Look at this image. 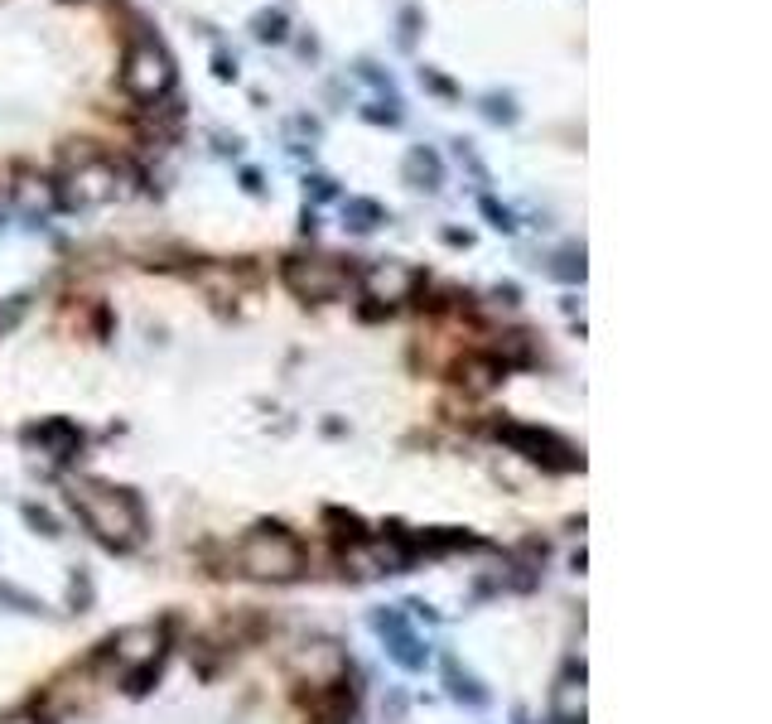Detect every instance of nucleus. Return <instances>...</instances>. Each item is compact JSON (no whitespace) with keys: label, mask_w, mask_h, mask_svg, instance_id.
<instances>
[{"label":"nucleus","mask_w":772,"mask_h":724,"mask_svg":"<svg viewBox=\"0 0 772 724\" xmlns=\"http://www.w3.org/2000/svg\"><path fill=\"white\" fill-rule=\"evenodd\" d=\"M68 498L78 507L82 522H88V531H96V541H106L116 551H130L145 541V512H140L136 493L96 483V478H78L68 488Z\"/></svg>","instance_id":"nucleus-1"},{"label":"nucleus","mask_w":772,"mask_h":724,"mask_svg":"<svg viewBox=\"0 0 772 724\" xmlns=\"http://www.w3.org/2000/svg\"><path fill=\"white\" fill-rule=\"evenodd\" d=\"M237 570L251 579H295L305 575V546L290 536L285 527H257L247 531V541L237 546Z\"/></svg>","instance_id":"nucleus-2"},{"label":"nucleus","mask_w":772,"mask_h":724,"mask_svg":"<svg viewBox=\"0 0 772 724\" xmlns=\"http://www.w3.org/2000/svg\"><path fill=\"white\" fill-rule=\"evenodd\" d=\"M121 88L136 102H164L174 92V58L164 54L160 39H136L121 58Z\"/></svg>","instance_id":"nucleus-3"},{"label":"nucleus","mask_w":772,"mask_h":724,"mask_svg":"<svg viewBox=\"0 0 772 724\" xmlns=\"http://www.w3.org/2000/svg\"><path fill=\"white\" fill-rule=\"evenodd\" d=\"M106 652L116 657V667H126V691H145L150 676H160V652H164V627L160 623H136L121 627L106 643Z\"/></svg>","instance_id":"nucleus-4"},{"label":"nucleus","mask_w":772,"mask_h":724,"mask_svg":"<svg viewBox=\"0 0 772 724\" xmlns=\"http://www.w3.org/2000/svg\"><path fill=\"white\" fill-rule=\"evenodd\" d=\"M285 285L295 290L299 299H338L353 290V265H343L338 257H290L281 265Z\"/></svg>","instance_id":"nucleus-5"},{"label":"nucleus","mask_w":772,"mask_h":724,"mask_svg":"<svg viewBox=\"0 0 772 724\" xmlns=\"http://www.w3.org/2000/svg\"><path fill=\"white\" fill-rule=\"evenodd\" d=\"M498 440H502V444H512L516 454H526V459H536V464H546V468H575V464H579V454H575L565 440H555L550 430L498 426Z\"/></svg>","instance_id":"nucleus-6"},{"label":"nucleus","mask_w":772,"mask_h":724,"mask_svg":"<svg viewBox=\"0 0 772 724\" xmlns=\"http://www.w3.org/2000/svg\"><path fill=\"white\" fill-rule=\"evenodd\" d=\"M420 285V275L410 271L406 261H377L372 271H362V290H367L377 305L391 309L396 299H410V290Z\"/></svg>","instance_id":"nucleus-7"},{"label":"nucleus","mask_w":772,"mask_h":724,"mask_svg":"<svg viewBox=\"0 0 772 724\" xmlns=\"http://www.w3.org/2000/svg\"><path fill=\"white\" fill-rule=\"evenodd\" d=\"M343 652H338V643H305L295 652V671L305 676V681L314 686V691H323V686H333V681H343Z\"/></svg>","instance_id":"nucleus-8"},{"label":"nucleus","mask_w":772,"mask_h":724,"mask_svg":"<svg viewBox=\"0 0 772 724\" xmlns=\"http://www.w3.org/2000/svg\"><path fill=\"white\" fill-rule=\"evenodd\" d=\"M377 633L386 637V647H391V657L401 661L406 671H420L425 667V647H420V637H416V627H410L406 619H401V609H386V613H377Z\"/></svg>","instance_id":"nucleus-9"},{"label":"nucleus","mask_w":772,"mask_h":724,"mask_svg":"<svg viewBox=\"0 0 772 724\" xmlns=\"http://www.w3.org/2000/svg\"><path fill=\"white\" fill-rule=\"evenodd\" d=\"M30 444H39V450L54 459V464H68L72 454L82 450V430L72 426V420L54 416V420H39V426H30V434H24Z\"/></svg>","instance_id":"nucleus-10"},{"label":"nucleus","mask_w":772,"mask_h":724,"mask_svg":"<svg viewBox=\"0 0 772 724\" xmlns=\"http://www.w3.org/2000/svg\"><path fill=\"white\" fill-rule=\"evenodd\" d=\"M502 362L492 358V353H468L464 362H458L454 367V377H458V386H464V392H474V396H488L492 386L502 382Z\"/></svg>","instance_id":"nucleus-11"},{"label":"nucleus","mask_w":772,"mask_h":724,"mask_svg":"<svg viewBox=\"0 0 772 724\" xmlns=\"http://www.w3.org/2000/svg\"><path fill=\"white\" fill-rule=\"evenodd\" d=\"M10 193H15V203H20V213H48V208H58V189L48 184V179H39L34 169H20L15 174V184H10Z\"/></svg>","instance_id":"nucleus-12"},{"label":"nucleus","mask_w":772,"mask_h":724,"mask_svg":"<svg viewBox=\"0 0 772 724\" xmlns=\"http://www.w3.org/2000/svg\"><path fill=\"white\" fill-rule=\"evenodd\" d=\"M401 179L410 189H425V193H434L444 184V160L430 150V145H416V150L406 155V165H401Z\"/></svg>","instance_id":"nucleus-13"},{"label":"nucleus","mask_w":772,"mask_h":724,"mask_svg":"<svg viewBox=\"0 0 772 724\" xmlns=\"http://www.w3.org/2000/svg\"><path fill=\"white\" fill-rule=\"evenodd\" d=\"M555 720L579 724L584 720V667H570L555 686Z\"/></svg>","instance_id":"nucleus-14"},{"label":"nucleus","mask_w":772,"mask_h":724,"mask_svg":"<svg viewBox=\"0 0 772 724\" xmlns=\"http://www.w3.org/2000/svg\"><path fill=\"white\" fill-rule=\"evenodd\" d=\"M343 223L353 227V233H372V227L386 223V208H382V203H372V199H348L343 203Z\"/></svg>","instance_id":"nucleus-15"},{"label":"nucleus","mask_w":772,"mask_h":724,"mask_svg":"<svg viewBox=\"0 0 772 724\" xmlns=\"http://www.w3.org/2000/svg\"><path fill=\"white\" fill-rule=\"evenodd\" d=\"M251 34H257L261 44H285V39H290V20H285V10H261V15L251 20Z\"/></svg>","instance_id":"nucleus-16"},{"label":"nucleus","mask_w":772,"mask_h":724,"mask_svg":"<svg viewBox=\"0 0 772 724\" xmlns=\"http://www.w3.org/2000/svg\"><path fill=\"white\" fill-rule=\"evenodd\" d=\"M550 275H560V281H584V251H579V247H565L560 257L550 261Z\"/></svg>","instance_id":"nucleus-17"},{"label":"nucleus","mask_w":772,"mask_h":724,"mask_svg":"<svg viewBox=\"0 0 772 724\" xmlns=\"http://www.w3.org/2000/svg\"><path fill=\"white\" fill-rule=\"evenodd\" d=\"M483 116H488V121H498V126H512V121H516V106H512V97H498V92H488V97H483Z\"/></svg>","instance_id":"nucleus-18"},{"label":"nucleus","mask_w":772,"mask_h":724,"mask_svg":"<svg viewBox=\"0 0 772 724\" xmlns=\"http://www.w3.org/2000/svg\"><path fill=\"white\" fill-rule=\"evenodd\" d=\"M420 24H425V15H420V5H406V10H401V34H396V44H401V48H416Z\"/></svg>","instance_id":"nucleus-19"},{"label":"nucleus","mask_w":772,"mask_h":724,"mask_svg":"<svg viewBox=\"0 0 772 724\" xmlns=\"http://www.w3.org/2000/svg\"><path fill=\"white\" fill-rule=\"evenodd\" d=\"M362 116L377 121V126H401V102H396V97H391V102H372Z\"/></svg>","instance_id":"nucleus-20"},{"label":"nucleus","mask_w":772,"mask_h":724,"mask_svg":"<svg viewBox=\"0 0 772 724\" xmlns=\"http://www.w3.org/2000/svg\"><path fill=\"white\" fill-rule=\"evenodd\" d=\"M450 691L458 695V700H474V705H483V691H478V681H474V676H458V667H454V661H450Z\"/></svg>","instance_id":"nucleus-21"},{"label":"nucleus","mask_w":772,"mask_h":724,"mask_svg":"<svg viewBox=\"0 0 772 724\" xmlns=\"http://www.w3.org/2000/svg\"><path fill=\"white\" fill-rule=\"evenodd\" d=\"M420 88H430V92H440V97H458V88L450 78H440L434 68H420Z\"/></svg>","instance_id":"nucleus-22"},{"label":"nucleus","mask_w":772,"mask_h":724,"mask_svg":"<svg viewBox=\"0 0 772 724\" xmlns=\"http://www.w3.org/2000/svg\"><path fill=\"white\" fill-rule=\"evenodd\" d=\"M483 213H488L492 217V227H498V233H512V213H507V208H498V203H492V199H483Z\"/></svg>","instance_id":"nucleus-23"},{"label":"nucleus","mask_w":772,"mask_h":724,"mask_svg":"<svg viewBox=\"0 0 772 724\" xmlns=\"http://www.w3.org/2000/svg\"><path fill=\"white\" fill-rule=\"evenodd\" d=\"M305 193H314V199H333V179H323V174H314V179H305Z\"/></svg>","instance_id":"nucleus-24"},{"label":"nucleus","mask_w":772,"mask_h":724,"mask_svg":"<svg viewBox=\"0 0 772 724\" xmlns=\"http://www.w3.org/2000/svg\"><path fill=\"white\" fill-rule=\"evenodd\" d=\"M213 72H217V78H223V82H232V78H237V58L217 54V58H213Z\"/></svg>","instance_id":"nucleus-25"},{"label":"nucleus","mask_w":772,"mask_h":724,"mask_svg":"<svg viewBox=\"0 0 772 724\" xmlns=\"http://www.w3.org/2000/svg\"><path fill=\"white\" fill-rule=\"evenodd\" d=\"M0 724H44L39 715H10V720H0Z\"/></svg>","instance_id":"nucleus-26"},{"label":"nucleus","mask_w":772,"mask_h":724,"mask_svg":"<svg viewBox=\"0 0 772 724\" xmlns=\"http://www.w3.org/2000/svg\"><path fill=\"white\" fill-rule=\"evenodd\" d=\"M319 724H348V720H319Z\"/></svg>","instance_id":"nucleus-27"}]
</instances>
